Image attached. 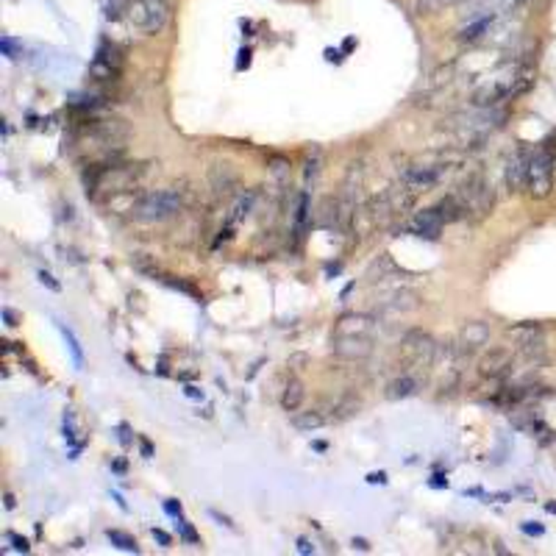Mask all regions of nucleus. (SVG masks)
<instances>
[{
    "label": "nucleus",
    "instance_id": "49",
    "mask_svg": "<svg viewBox=\"0 0 556 556\" xmlns=\"http://www.w3.org/2000/svg\"><path fill=\"white\" fill-rule=\"evenodd\" d=\"M120 442H123V445H131V437H128V426H120Z\"/></svg>",
    "mask_w": 556,
    "mask_h": 556
},
{
    "label": "nucleus",
    "instance_id": "7",
    "mask_svg": "<svg viewBox=\"0 0 556 556\" xmlns=\"http://www.w3.org/2000/svg\"><path fill=\"white\" fill-rule=\"evenodd\" d=\"M437 345H440V342H434V337L420 329L406 331L404 339H401V351H404V356L414 364V367H434Z\"/></svg>",
    "mask_w": 556,
    "mask_h": 556
},
{
    "label": "nucleus",
    "instance_id": "37",
    "mask_svg": "<svg viewBox=\"0 0 556 556\" xmlns=\"http://www.w3.org/2000/svg\"><path fill=\"white\" fill-rule=\"evenodd\" d=\"M520 531L529 534V537H542V534H545V526H542V523H534V520H526V523H520Z\"/></svg>",
    "mask_w": 556,
    "mask_h": 556
},
{
    "label": "nucleus",
    "instance_id": "40",
    "mask_svg": "<svg viewBox=\"0 0 556 556\" xmlns=\"http://www.w3.org/2000/svg\"><path fill=\"white\" fill-rule=\"evenodd\" d=\"M317 548H314V542L312 540H306V537H298V554L301 556H309V554H314Z\"/></svg>",
    "mask_w": 556,
    "mask_h": 556
},
{
    "label": "nucleus",
    "instance_id": "9",
    "mask_svg": "<svg viewBox=\"0 0 556 556\" xmlns=\"http://www.w3.org/2000/svg\"><path fill=\"white\" fill-rule=\"evenodd\" d=\"M131 11H136V26L145 34H159L170 20V6L164 0H139Z\"/></svg>",
    "mask_w": 556,
    "mask_h": 556
},
{
    "label": "nucleus",
    "instance_id": "20",
    "mask_svg": "<svg viewBox=\"0 0 556 556\" xmlns=\"http://www.w3.org/2000/svg\"><path fill=\"white\" fill-rule=\"evenodd\" d=\"M304 398H306L304 381L292 379L287 387H284V392H281V409H284V412H298V409L304 406Z\"/></svg>",
    "mask_w": 556,
    "mask_h": 556
},
{
    "label": "nucleus",
    "instance_id": "47",
    "mask_svg": "<svg viewBox=\"0 0 556 556\" xmlns=\"http://www.w3.org/2000/svg\"><path fill=\"white\" fill-rule=\"evenodd\" d=\"M354 548H359V551H370V542L362 540V537H354Z\"/></svg>",
    "mask_w": 556,
    "mask_h": 556
},
{
    "label": "nucleus",
    "instance_id": "5",
    "mask_svg": "<svg viewBox=\"0 0 556 556\" xmlns=\"http://www.w3.org/2000/svg\"><path fill=\"white\" fill-rule=\"evenodd\" d=\"M456 198H459L462 209H465V217H484V214L492 209V201H495L492 187L479 176L467 178V181L459 187Z\"/></svg>",
    "mask_w": 556,
    "mask_h": 556
},
{
    "label": "nucleus",
    "instance_id": "51",
    "mask_svg": "<svg viewBox=\"0 0 556 556\" xmlns=\"http://www.w3.org/2000/svg\"><path fill=\"white\" fill-rule=\"evenodd\" d=\"M326 59H329V61H339V51H331L329 48V51H326Z\"/></svg>",
    "mask_w": 556,
    "mask_h": 556
},
{
    "label": "nucleus",
    "instance_id": "18",
    "mask_svg": "<svg viewBox=\"0 0 556 556\" xmlns=\"http://www.w3.org/2000/svg\"><path fill=\"white\" fill-rule=\"evenodd\" d=\"M495 17L498 14H484V17H479V20H470L465 28H459V42H479L484 34H490V28H492V23H495Z\"/></svg>",
    "mask_w": 556,
    "mask_h": 556
},
{
    "label": "nucleus",
    "instance_id": "4",
    "mask_svg": "<svg viewBox=\"0 0 556 556\" xmlns=\"http://www.w3.org/2000/svg\"><path fill=\"white\" fill-rule=\"evenodd\" d=\"M551 189H554V153L548 148H540V151L531 153L526 192L534 201H542L551 195Z\"/></svg>",
    "mask_w": 556,
    "mask_h": 556
},
{
    "label": "nucleus",
    "instance_id": "42",
    "mask_svg": "<svg viewBox=\"0 0 556 556\" xmlns=\"http://www.w3.org/2000/svg\"><path fill=\"white\" fill-rule=\"evenodd\" d=\"M364 481H367V484H381V487H384L389 479H387V473H384V470H379V473H367V479Z\"/></svg>",
    "mask_w": 556,
    "mask_h": 556
},
{
    "label": "nucleus",
    "instance_id": "22",
    "mask_svg": "<svg viewBox=\"0 0 556 556\" xmlns=\"http://www.w3.org/2000/svg\"><path fill=\"white\" fill-rule=\"evenodd\" d=\"M359 409H362V401L356 398L354 392H345L331 409V420H348V417L359 414Z\"/></svg>",
    "mask_w": 556,
    "mask_h": 556
},
{
    "label": "nucleus",
    "instance_id": "46",
    "mask_svg": "<svg viewBox=\"0 0 556 556\" xmlns=\"http://www.w3.org/2000/svg\"><path fill=\"white\" fill-rule=\"evenodd\" d=\"M139 448H142V456H145V459H151L153 456V445L148 440H139Z\"/></svg>",
    "mask_w": 556,
    "mask_h": 556
},
{
    "label": "nucleus",
    "instance_id": "13",
    "mask_svg": "<svg viewBox=\"0 0 556 556\" xmlns=\"http://www.w3.org/2000/svg\"><path fill=\"white\" fill-rule=\"evenodd\" d=\"M373 348V337H331V351L342 362H364Z\"/></svg>",
    "mask_w": 556,
    "mask_h": 556
},
{
    "label": "nucleus",
    "instance_id": "45",
    "mask_svg": "<svg viewBox=\"0 0 556 556\" xmlns=\"http://www.w3.org/2000/svg\"><path fill=\"white\" fill-rule=\"evenodd\" d=\"M184 395H187V398H192V401H203V389H198V387H187V389H184Z\"/></svg>",
    "mask_w": 556,
    "mask_h": 556
},
{
    "label": "nucleus",
    "instance_id": "23",
    "mask_svg": "<svg viewBox=\"0 0 556 556\" xmlns=\"http://www.w3.org/2000/svg\"><path fill=\"white\" fill-rule=\"evenodd\" d=\"M420 306V295L412 292V289H398L389 301H387V309L389 312H414Z\"/></svg>",
    "mask_w": 556,
    "mask_h": 556
},
{
    "label": "nucleus",
    "instance_id": "34",
    "mask_svg": "<svg viewBox=\"0 0 556 556\" xmlns=\"http://www.w3.org/2000/svg\"><path fill=\"white\" fill-rule=\"evenodd\" d=\"M36 278H39V284H45L51 292H61V284H59V281H56V278H53L48 270H39V273H36Z\"/></svg>",
    "mask_w": 556,
    "mask_h": 556
},
{
    "label": "nucleus",
    "instance_id": "12",
    "mask_svg": "<svg viewBox=\"0 0 556 556\" xmlns=\"http://www.w3.org/2000/svg\"><path fill=\"white\" fill-rule=\"evenodd\" d=\"M442 228H445L442 214L437 212V206H431V209L417 212V214L404 226V231L406 234H412V237H417V239H431V242H434V239H440Z\"/></svg>",
    "mask_w": 556,
    "mask_h": 556
},
{
    "label": "nucleus",
    "instance_id": "36",
    "mask_svg": "<svg viewBox=\"0 0 556 556\" xmlns=\"http://www.w3.org/2000/svg\"><path fill=\"white\" fill-rule=\"evenodd\" d=\"M6 537H9V542H11V548H14L17 554H28V551H31L26 537H17V534H6Z\"/></svg>",
    "mask_w": 556,
    "mask_h": 556
},
{
    "label": "nucleus",
    "instance_id": "10",
    "mask_svg": "<svg viewBox=\"0 0 556 556\" xmlns=\"http://www.w3.org/2000/svg\"><path fill=\"white\" fill-rule=\"evenodd\" d=\"M448 173L445 164H412L401 173V184H406L412 192H429L431 187H437Z\"/></svg>",
    "mask_w": 556,
    "mask_h": 556
},
{
    "label": "nucleus",
    "instance_id": "1",
    "mask_svg": "<svg viewBox=\"0 0 556 556\" xmlns=\"http://www.w3.org/2000/svg\"><path fill=\"white\" fill-rule=\"evenodd\" d=\"M531 84H534V78H531L529 67H523V64L504 67L495 76L484 78L479 86L473 89V98L470 101H473V106H479V109H492V106H501V103L523 95Z\"/></svg>",
    "mask_w": 556,
    "mask_h": 556
},
{
    "label": "nucleus",
    "instance_id": "48",
    "mask_svg": "<svg viewBox=\"0 0 556 556\" xmlns=\"http://www.w3.org/2000/svg\"><path fill=\"white\" fill-rule=\"evenodd\" d=\"M3 504H6V509H14L17 501H14V495H11V492H6V495H3Z\"/></svg>",
    "mask_w": 556,
    "mask_h": 556
},
{
    "label": "nucleus",
    "instance_id": "38",
    "mask_svg": "<svg viewBox=\"0 0 556 556\" xmlns=\"http://www.w3.org/2000/svg\"><path fill=\"white\" fill-rule=\"evenodd\" d=\"M164 512H167L170 517H181V515H184V506H181V501L170 498V501H164Z\"/></svg>",
    "mask_w": 556,
    "mask_h": 556
},
{
    "label": "nucleus",
    "instance_id": "16",
    "mask_svg": "<svg viewBox=\"0 0 556 556\" xmlns=\"http://www.w3.org/2000/svg\"><path fill=\"white\" fill-rule=\"evenodd\" d=\"M531 153L534 151H529V148H517V151L509 156V162H506V187H509V192H520V189H526Z\"/></svg>",
    "mask_w": 556,
    "mask_h": 556
},
{
    "label": "nucleus",
    "instance_id": "39",
    "mask_svg": "<svg viewBox=\"0 0 556 556\" xmlns=\"http://www.w3.org/2000/svg\"><path fill=\"white\" fill-rule=\"evenodd\" d=\"M151 534H153V540H156V542H159V545H162V548H170V545H173V537H170V534H167V531H162V529H153Z\"/></svg>",
    "mask_w": 556,
    "mask_h": 556
},
{
    "label": "nucleus",
    "instance_id": "8",
    "mask_svg": "<svg viewBox=\"0 0 556 556\" xmlns=\"http://www.w3.org/2000/svg\"><path fill=\"white\" fill-rule=\"evenodd\" d=\"M506 337L520 348L523 356H542V351H545V331L540 323H531V320L515 323L506 329Z\"/></svg>",
    "mask_w": 556,
    "mask_h": 556
},
{
    "label": "nucleus",
    "instance_id": "24",
    "mask_svg": "<svg viewBox=\"0 0 556 556\" xmlns=\"http://www.w3.org/2000/svg\"><path fill=\"white\" fill-rule=\"evenodd\" d=\"M320 170H323V151H320V148H312V151L306 153V162H304V184L306 187H312V184L317 181Z\"/></svg>",
    "mask_w": 556,
    "mask_h": 556
},
{
    "label": "nucleus",
    "instance_id": "31",
    "mask_svg": "<svg viewBox=\"0 0 556 556\" xmlns=\"http://www.w3.org/2000/svg\"><path fill=\"white\" fill-rule=\"evenodd\" d=\"M176 529H178V537H181L184 542H189V545H201V534L192 529V523H187V520H184V515L176 517Z\"/></svg>",
    "mask_w": 556,
    "mask_h": 556
},
{
    "label": "nucleus",
    "instance_id": "53",
    "mask_svg": "<svg viewBox=\"0 0 556 556\" xmlns=\"http://www.w3.org/2000/svg\"><path fill=\"white\" fill-rule=\"evenodd\" d=\"M545 509H548L551 515H556V501H548V504H545Z\"/></svg>",
    "mask_w": 556,
    "mask_h": 556
},
{
    "label": "nucleus",
    "instance_id": "2",
    "mask_svg": "<svg viewBox=\"0 0 556 556\" xmlns=\"http://www.w3.org/2000/svg\"><path fill=\"white\" fill-rule=\"evenodd\" d=\"M504 117L506 114L498 106H492V109L473 106L470 111H459L454 117H448L445 126H448V131L454 134V139L462 148H479L492 131H498L504 126Z\"/></svg>",
    "mask_w": 556,
    "mask_h": 556
},
{
    "label": "nucleus",
    "instance_id": "19",
    "mask_svg": "<svg viewBox=\"0 0 556 556\" xmlns=\"http://www.w3.org/2000/svg\"><path fill=\"white\" fill-rule=\"evenodd\" d=\"M256 198H259V192L256 189H248V192H242L237 201H234V206H231V214H228V226H237V223H242L245 217H251V212H253V206H256Z\"/></svg>",
    "mask_w": 556,
    "mask_h": 556
},
{
    "label": "nucleus",
    "instance_id": "26",
    "mask_svg": "<svg viewBox=\"0 0 556 556\" xmlns=\"http://www.w3.org/2000/svg\"><path fill=\"white\" fill-rule=\"evenodd\" d=\"M106 540L114 545V548H120V551H126V554H139V542L131 537V534H126V531H120V529H109L106 531Z\"/></svg>",
    "mask_w": 556,
    "mask_h": 556
},
{
    "label": "nucleus",
    "instance_id": "43",
    "mask_svg": "<svg viewBox=\"0 0 556 556\" xmlns=\"http://www.w3.org/2000/svg\"><path fill=\"white\" fill-rule=\"evenodd\" d=\"M429 484H431V487H434V490H448V479H445L442 473H437V476H431Z\"/></svg>",
    "mask_w": 556,
    "mask_h": 556
},
{
    "label": "nucleus",
    "instance_id": "28",
    "mask_svg": "<svg viewBox=\"0 0 556 556\" xmlns=\"http://www.w3.org/2000/svg\"><path fill=\"white\" fill-rule=\"evenodd\" d=\"M70 106L76 111H98V109L106 106V98H101V95H73Z\"/></svg>",
    "mask_w": 556,
    "mask_h": 556
},
{
    "label": "nucleus",
    "instance_id": "33",
    "mask_svg": "<svg viewBox=\"0 0 556 556\" xmlns=\"http://www.w3.org/2000/svg\"><path fill=\"white\" fill-rule=\"evenodd\" d=\"M128 9H131L128 0H109V11H106V14H109L111 20H117V17H123V11H128Z\"/></svg>",
    "mask_w": 556,
    "mask_h": 556
},
{
    "label": "nucleus",
    "instance_id": "32",
    "mask_svg": "<svg viewBox=\"0 0 556 556\" xmlns=\"http://www.w3.org/2000/svg\"><path fill=\"white\" fill-rule=\"evenodd\" d=\"M0 51H3L6 59H11V61H14V59H20V56H23V45H20V42H14L11 36H3V39H0Z\"/></svg>",
    "mask_w": 556,
    "mask_h": 556
},
{
    "label": "nucleus",
    "instance_id": "25",
    "mask_svg": "<svg viewBox=\"0 0 556 556\" xmlns=\"http://www.w3.org/2000/svg\"><path fill=\"white\" fill-rule=\"evenodd\" d=\"M59 331H61V337H64V342H67V351L73 356V364H76L78 370H84V348H81V342H78L76 331L70 329V326H64V323H59Z\"/></svg>",
    "mask_w": 556,
    "mask_h": 556
},
{
    "label": "nucleus",
    "instance_id": "35",
    "mask_svg": "<svg viewBox=\"0 0 556 556\" xmlns=\"http://www.w3.org/2000/svg\"><path fill=\"white\" fill-rule=\"evenodd\" d=\"M0 314H3V320H6V326H9V329H17V326L23 323V317H20L14 309H9V306H3V312H0Z\"/></svg>",
    "mask_w": 556,
    "mask_h": 556
},
{
    "label": "nucleus",
    "instance_id": "41",
    "mask_svg": "<svg viewBox=\"0 0 556 556\" xmlns=\"http://www.w3.org/2000/svg\"><path fill=\"white\" fill-rule=\"evenodd\" d=\"M251 64V48H242L239 51V59H237V70H245Z\"/></svg>",
    "mask_w": 556,
    "mask_h": 556
},
{
    "label": "nucleus",
    "instance_id": "11",
    "mask_svg": "<svg viewBox=\"0 0 556 556\" xmlns=\"http://www.w3.org/2000/svg\"><path fill=\"white\" fill-rule=\"evenodd\" d=\"M515 370V354L512 348H490L479 359V376L481 379L501 381Z\"/></svg>",
    "mask_w": 556,
    "mask_h": 556
},
{
    "label": "nucleus",
    "instance_id": "30",
    "mask_svg": "<svg viewBox=\"0 0 556 556\" xmlns=\"http://www.w3.org/2000/svg\"><path fill=\"white\" fill-rule=\"evenodd\" d=\"M459 0H414V9H417V14H437V11H442L445 6H454Z\"/></svg>",
    "mask_w": 556,
    "mask_h": 556
},
{
    "label": "nucleus",
    "instance_id": "52",
    "mask_svg": "<svg viewBox=\"0 0 556 556\" xmlns=\"http://www.w3.org/2000/svg\"><path fill=\"white\" fill-rule=\"evenodd\" d=\"M111 467H114V470H117V473H126V462H114V465H111Z\"/></svg>",
    "mask_w": 556,
    "mask_h": 556
},
{
    "label": "nucleus",
    "instance_id": "17",
    "mask_svg": "<svg viewBox=\"0 0 556 556\" xmlns=\"http://www.w3.org/2000/svg\"><path fill=\"white\" fill-rule=\"evenodd\" d=\"M417 389H420V379L412 376V373H401L398 379H392L384 387V398L387 401H404V398L417 395Z\"/></svg>",
    "mask_w": 556,
    "mask_h": 556
},
{
    "label": "nucleus",
    "instance_id": "6",
    "mask_svg": "<svg viewBox=\"0 0 556 556\" xmlns=\"http://www.w3.org/2000/svg\"><path fill=\"white\" fill-rule=\"evenodd\" d=\"M123 76V51L114 42H101L89 61V78L98 84H114Z\"/></svg>",
    "mask_w": 556,
    "mask_h": 556
},
{
    "label": "nucleus",
    "instance_id": "50",
    "mask_svg": "<svg viewBox=\"0 0 556 556\" xmlns=\"http://www.w3.org/2000/svg\"><path fill=\"white\" fill-rule=\"evenodd\" d=\"M114 501L120 504V509H123V512H128V504L123 501V495H120V492H114Z\"/></svg>",
    "mask_w": 556,
    "mask_h": 556
},
{
    "label": "nucleus",
    "instance_id": "3",
    "mask_svg": "<svg viewBox=\"0 0 556 556\" xmlns=\"http://www.w3.org/2000/svg\"><path fill=\"white\" fill-rule=\"evenodd\" d=\"M181 209H184V201L176 189H153L131 203V217L139 223H164L176 217Z\"/></svg>",
    "mask_w": 556,
    "mask_h": 556
},
{
    "label": "nucleus",
    "instance_id": "27",
    "mask_svg": "<svg viewBox=\"0 0 556 556\" xmlns=\"http://www.w3.org/2000/svg\"><path fill=\"white\" fill-rule=\"evenodd\" d=\"M309 212H312V198H309V189H304L301 195H298V206H295V231L301 234V231H306V226H309Z\"/></svg>",
    "mask_w": 556,
    "mask_h": 556
},
{
    "label": "nucleus",
    "instance_id": "44",
    "mask_svg": "<svg viewBox=\"0 0 556 556\" xmlns=\"http://www.w3.org/2000/svg\"><path fill=\"white\" fill-rule=\"evenodd\" d=\"M209 515H212V517H214V520H217V523H223V526H228V529H234V523H231V520H228L226 515H220V512H217V509H209Z\"/></svg>",
    "mask_w": 556,
    "mask_h": 556
},
{
    "label": "nucleus",
    "instance_id": "21",
    "mask_svg": "<svg viewBox=\"0 0 556 556\" xmlns=\"http://www.w3.org/2000/svg\"><path fill=\"white\" fill-rule=\"evenodd\" d=\"M326 423H331V417H326L320 409H309V412H301V414L292 417V426L298 431H317Z\"/></svg>",
    "mask_w": 556,
    "mask_h": 556
},
{
    "label": "nucleus",
    "instance_id": "14",
    "mask_svg": "<svg viewBox=\"0 0 556 556\" xmlns=\"http://www.w3.org/2000/svg\"><path fill=\"white\" fill-rule=\"evenodd\" d=\"M376 317L364 314V312H348L334 323V334L331 337H373L376 331Z\"/></svg>",
    "mask_w": 556,
    "mask_h": 556
},
{
    "label": "nucleus",
    "instance_id": "29",
    "mask_svg": "<svg viewBox=\"0 0 556 556\" xmlns=\"http://www.w3.org/2000/svg\"><path fill=\"white\" fill-rule=\"evenodd\" d=\"M159 281L167 284L170 289H178V292H184V295H189V298L198 301V304L203 301V295L195 289V284H189V281H181V278H173V276H159Z\"/></svg>",
    "mask_w": 556,
    "mask_h": 556
},
{
    "label": "nucleus",
    "instance_id": "15",
    "mask_svg": "<svg viewBox=\"0 0 556 556\" xmlns=\"http://www.w3.org/2000/svg\"><path fill=\"white\" fill-rule=\"evenodd\" d=\"M490 342V326L484 320H467L462 329H459V337H456V348L462 356H470L481 351L484 345Z\"/></svg>",
    "mask_w": 556,
    "mask_h": 556
}]
</instances>
